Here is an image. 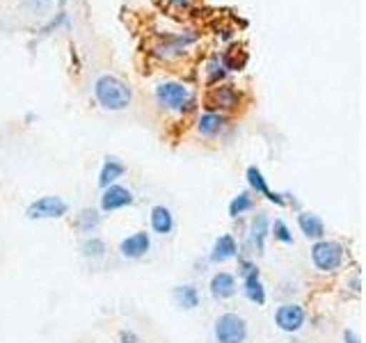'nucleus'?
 <instances>
[{"mask_svg":"<svg viewBox=\"0 0 366 343\" xmlns=\"http://www.w3.org/2000/svg\"><path fill=\"white\" fill-rule=\"evenodd\" d=\"M217 343H243L247 339V323L238 314H222L215 320Z\"/></svg>","mask_w":366,"mask_h":343,"instance_id":"f03ea898","label":"nucleus"},{"mask_svg":"<svg viewBox=\"0 0 366 343\" xmlns=\"http://www.w3.org/2000/svg\"><path fill=\"white\" fill-rule=\"evenodd\" d=\"M99 222H101V217H99V213L97 211H83L78 215V227H80V232H85V234H92L94 229L99 227Z\"/></svg>","mask_w":366,"mask_h":343,"instance_id":"4be33fe9","label":"nucleus"},{"mask_svg":"<svg viewBox=\"0 0 366 343\" xmlns=\"http://www.w3.org/2000/svg\"><path fill=\"white\" fill-rule=\"evenodd\" d=\"M133 204V192L124 186H108L106 192L101 197V209L103 211H117L124 209V206Z\"/></svg>","mask_w":366,"mask_h":343,"instance_id":"0eeeda50","label":"nucleus"},{"mask_svg":"<svg viewBox=\"0 0 366 343\" xmlns=\"http://www.w3.org/2000/svg\"><path fill=\"white\" fill-rule=\"evenodd\" d=\"M236 252H238V245H236V240L234 236H220L215 240V245H213V252H211V261L213 263H224L229 259H234L236 257Z\"/></svg>","mask_w":366,"mask_h":343,"instance_id":"9b49d317","label":"nucleus"},{"mask_svg":"<svg viewBox=\"0 0 366 343\" xmlns=\"http://www.w3.org/2000/svg\"><path fill=\"white\" fill-rule=\"evenodd\" d=\"M280 329L284 332H297L305 325V309L300 304H282L274 314Z\"/></svg>","mask_w":366,"mask_h":343,"instance_id":"423d86ee","label":"nucleus"},{"mask_svg":"<svg viewBox=\"0 0 366 343\" xmlns=\"http://www.w3.org/2000/svg\"><path fill=\"white\" fill-rule=\"evenodd\" d=\"M66 211H69V204L62 197L49 194V197H41L28 206V217L30 220H53V217L66 215Z\"/></svg>","mask_w":366,"mask_h":343,"instance_id":"39448f33","label":"nucleus"},{"mask_svg":"<svg viewBox=\"0 0 366 343\" xmlns=\"http://www.w3.org/2000/svg\"><path fill=\"white\" fill-rule=\"evenodd\" d=\"M156 99L160 106H165L169 110H188L194 103L188 87L181 83H160L156 87Z\"/></svg>","mask_w":366,"mask_h":343,"instance_id":"7ed1b4c3","label":"nucleus"},{"mask_svg":"<svg viewBox=\"0 0 366 343\" xmlns=\"http://www.w3.org/2000/svg\"><path fill=\"white\" fill-rule=\"evenodd\" d=\"M247 181H249V186L254 188L257 192H261L266 199H270V202H274V204L284 206V197H282V194H277V192H272V190L268 188V183H266V179H263L261 169H257V167H247Z\"/></svg>","mask_w":366,"mask_h":343,"instance_id":"f8f14e48","label":"nucleus"},{"mask_svg":"<svg viewBox=\"0 0 366 343\" xmlns=\"http://www.w3.org/2000/svg\"><path fill=\"white\" fill-rule=\"evenodd\" d=\"M224 117L222 114H217V112H206L202 114V119H199V133L206 135V137H215L217 133H220L224 129Z\"/></svg>","mask_w":366,"mask_h":343,"instance_id":"f3484780","label":"nucleus"},{"mask_svg":"<svg viewBox=\"0 0 366 343\" xmlns=\"http://www.w3.org/2000/svg\"><path fill=\"white\" fill-rule=\"evenodd\" d=\"M83 254L87 259H103L106 257V243L101 238H87L83 243Z\"/></svg>","mask_w":366,"mask_h":343,"instance_id":"412c9836","label":"nucleus"},{"mask_svg":"<svg viewBox=\"0 0 366 343\" xmlns=\"http://www.w3.org/2000/svg\"><path fill=\"white\" fill-rule=\"evenodd\" d=\"M209 69H211V83H215L217 78H222V76H224V71H222L224 66H222L220 62H217V60H213V62L209 64Z\"/></svg>","mask_w":366,"mask_h":343,"instance_id":"393cba45","label":"nucleus"},{"mask_svg":"<svg viewBox=\"0 0 366 343\" xmlns=\"http://www.w3.org/2000/svg\"><path fill=\"white\" fill-rule=\"evenodd\" d=\"M240 274H243V279H254V277H259V268L252 261H243V270H240Z\"/></svg>","mask_w":366,"mask_h":343,"instance_id":"b1692460","label":"nucleus"},{"mask_svg":"<svg viewBox=\"0 0 366 343\" xmlns=\"http://www.w3.org/2000/svg\"><path fill=\"white\" fill-rule=\"evenodd\" d=\"M174 300L179 302V307L183 309H194L199 304V293L194 286L186 284V286H177L174 289Z\"/></svg>","mask_w":366,"mask_h":343,"instance_id":"a211bd4d","label":"nucleus"},{"mask_svg":"<svg viewBox=\"0 0 366 343\" xmlns=\"http://www.w3.org/2000/svg\"><path fill=\"white\" fill-rule=\"evenodd\" d=\"M252 206H254V197H252L249 192H240L238 197H234L232 204H229V215L238 217V215H243L245 211H249Z\"/></svg>","mask_w":366,"mask_h":343,"instance_id":"6ab92c4d","label":"nucleus"},{"mask_svg":"<svg viewBox=\"0 0 366 343\" xmlns=\"http://www.w3.org/2000/svg\"><path fill=\"white\" fill-rule=\"evenodd\" d=\"M126 172V165L122 163V160L117 158H106V163H103V169H101V177H99V183H101V188H108L112 186L114 181H117L122 174Z\"/></svg>","mask_w":366,"mask_h":343,"instance_id":"2eb2a0df","label":"nucleus"},{"mask_svg":"<svg viewBox=\"0 0 366 343\" xmlns=\"http://www.w3.org/2000/svg\"><path fill=\"white\" fill-rule=\"evenodd\" d=\"M312 259L318 270L332 272L343 263V247L339 243H332V240H320L312 247Z\"/></svg>","mask_w":366,"mask_h":343,"instance_id":"20e7f679","label":"nucleus"},{"mask_svg":"<svg viewBox=\"0 0 366 343\" xmlns=\"http://www.w3.org/2000/svg\"><path fill=\"white\" fill-rule=\"evenodd\" d=\"M343 341H346V343H362V341H360V337L355 334L352 329H346V332H343Z\"/></svg>","mask_w":366,"mask_h":343,"instance_id":"bb28decb","label":"nucleus"},{"mask_svg":"<svg viewBox=\"0 0 366 343\" xmlns=\"http://www.w3.org/2000/svg\"><path fill=\"white\" fill-rule=\"evenodd\" d=\"M238 91L232 87V85H224V87H215L209 96V108H222V110H229V108H236L238 106Z\"/></svg>","mask_w":366,"mask_h":343,"instance_id":"9d476101","label":"nucleus"},{"mask_svg":"<svg viewBox=\"0 0 366 343\" xmlns=\"http://www.w3.org/2000/svg\"><path fill=\"white\" fill-rule=\"evenodd\" d=\"M297 224H300V229H302V234L307 236V238H323L325 236V224H323V220H320L318 215H314V213H300L297 215Z\"/></svg>","mask_w":366,"mask_h":343,"instance_id":"4468645a","label":"nucleus"},{"mask_svg":"<svg viewBox=\"0 0 366 343\" xmlns=\"http://www.w3.org/2000/svg\"><path fill=\"white\" fill-rule=\"evenodd\" d=\"M272 234H274V238L280 240V243H286V245H291V243H293V236H291L289 227H286V222H284V220H274Z\"/></svg>","mask_w":366,"mask_h":343,"instance_id":"5701e85b","label":"nucleus"},{"mask_svg":"<svg viewBox=\"0 0 366 343\" xmlns=\"http://www.w3.org/2000/svg\"><path fill=\"white\" fill-rule=\"evenodd\" d=\"M94 94L106 110H126L133 99L131 87L114 76H101L94 85Z\"/></svg>","mask_w":366,"mask_h":343,"instance_id":"f257e3e1","label":"nucleus"},{"mask_svg":"<svg viewBox=\"0 0 366 343\" xmlns=\"http://www.w3.org/2000/svg\"><path fill=\"white\" fill-rule=\"evenodd\" d=\"M270 234V220L266 213H261L254 217V222H252V243L257 245L259 252L266 249V238Z\"/></svg>","mask_w":366,"mask_h":343,"instance_id":"dca6fc26","label":"nucleus"},{"mask_svg":"<svg viewBox=\"0 0 366 343\" xmlns=\"http://www.w3.org/2000/svg\"><path fill=\"white\" fill-rule=\"evenodd\" d=\"M122 343H142L140 337H135L133 332H122Z\"/></svg>","mask_w":366,"mask_h":343,"instance_id":"a878e982","label":"nucleus"},{"mask_svg":"<svg viewBox=\"0 0 366 343\" xmlns=\"http://www.w3.org/2000/svg\"><path fill=\"white\" fill-rule=\"evenodd\" d=\"M245 295H247V300L257 302V304H263V302H266V289H263V284H261L259 277H254V279H245Z\"/></svg>","mask_w":366,"mask_h":343,"instance_id":"aec40b11","label":"nucleus"},{"mask_svg":"<svg viewBox=\"0 0 366 343\" xmlns=\"http://www.w3.org/2000/svg\"><path fill=\"white\" fill-rule=\"evenodd\" d=\"M149 247H152V238H149V234L147 232H137V234H133L129 238H124L119 249H122V254L126 259H140V257L147 254Z\"/></svg>","mask_w":366,"mask_h":343,"instance_id":"6e6552de","label":"nucleus"},{"mask_svg":"<svg viewBox=\"0 0 366 343\" xmlns=\"http://www.w3.org/2000/svg\"><path fill=\"white\" fill-rule=\"evenodd\" d=\"M236 291H238V284H236L234 274L217 272L211 279V295L215 297V300H227V297H232Z\"/></svg>","mask_w":366,"mask_h":343,"instance_id":"1a4fd4ad","label":"nucleus"},{"mask_svg":"<svg viewBox=\"0 0 366 343\" xmlns=\"http://www.w3.org/2000/svg\"><path fill=\"white\" fill-rule=\"evenodd\" d=\"M152 227L154 232L160 236H167L172 229H174V215L165 206H154L152 209Z\"/></svg>","mask_w":366,"mask_h":343,"instance_id":"ddd939ff","label":"nucleus"},{"mask_svg":"<svg viewBox=\"0 0 366 343\" xmlns=\"http://www.w3.org/2000/svg\"><path fill=\"white\" fill-rule=\"evenodd\" d=\"M60 3H66V0H60Z\"/></svg>","mask_w":366,"mask_h":343,"instance_id":"cd10ccee","label":"nucleus"}]
</instances>
